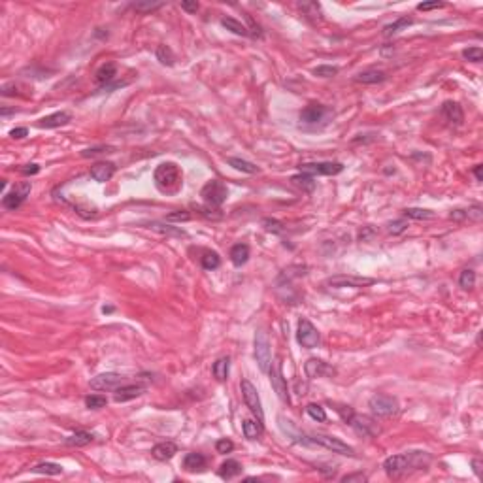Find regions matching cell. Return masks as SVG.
Here are the masks:
<instances>
[{
	"label": "cell",
	"instance_id": "cell-1",
	"mask_svg": "<svg viewBox=\"0 0 483 483\" xmlns=\"http://www.w3.org/2000/svg\"><path fill=\"white\" fill-rule=\"evenodd\" d=\"M431 462V455L425 451H410L402 455H391L383 460V470L389 477H398L410 470H423Z\"/></svg>",
	"mask_w": 483,
	"mask_h": 483
},
{
	"label": "cell",
	"instance_id": "cell-2",
	"mask_svg": "<svg viewBox=\"0 0 483 483\" xmlns=\"http://www.w3.org/2000/svg\"><path fill=\"white\" fill-rule=\"evenodd\" d=\"M153 180L159 191L172 195L181 187V170L176 163H161L155 168Z\"/></svg>",
	"mask_w": 483,
	"mask_h": 483
},
{
	"label": "cell",
	"instance_id": "cell-3",
	"mask_svg": "<svg viewBox=\"0 0 483 483\" xmlns=\"http://www.w3.org/2000/svg\"><path fill=\"white\" fill-rule=\"evenodd\" d=\"M200 197L204 198V202L208 204L210 208H219V206H221L228 197L227 185L221 183V181H217V180H211L202 187Z\"/></svg>",
	"mask_w": 483,
	"mask_h": 483
},
{
	"label": "cell",
	"instance_id": "cell-4",
	"mask_svg": "<svg viewBox=\"0 0 483 483\" xmlns=\"http://www.w3.org/2000/svg\"><path fill=\"white\" fill-rule=\"evenodd\" d=\"M255 361L261 372L266 374L272 366V353H270V340L264 331H257L255 334Z\"/></svg>",
	"mask_w": 483,
	"mask_h": 483
},
{
	"label": "cell",
	"instance_id": "cell-5",
	"mask_svg": "<svg viewBox=\"0 0 483 483\" xmlns=\"http://www.w3.org/2000/svg\"><path fill=\"white\" fill-rule=\"evenodd\" d=\"M240 387H242V396H244L245 406L249 408L251 413L257 417V421L262 425V423H264V412H262L261 396H259V393H257L255 385L251 383L249 379H242Z\"/></svg>",
	"mask_w": 483,
	"mask_h": 483
},
{
	"label": "cell",
	"instance_id": "cell-6",
	"mask_svg": "<svg viewBox=\"0 0 483 483\" xmlns=\"http://www.w3.org/2000/svg\"><path fill=\"white\" fill-rule=\"evenodd\" d=\"M368 408L376 417H391L398 412V402L391 395H374L368 400Z\"/></svg>",
	"mask_w": 483,
	"mask_h": 483
},
{
	"label": "cell",
	"instance_id": "cell-7",
	"mask_svg": "<svg viewBox=\"0 0 483 483\" xmlns=\"http://www.w3.org/2000/svg\"><path fill=\"white\" fill-rule=\"evenodd\" d=\"M376 283L374 278H364V276H347V274H338V276H331L325 281V285L334 287V289H343V287H353V289H361V287H368Z\"/></svg>",
	"mask_w": 483,
	"mask_h": 483
},
{
	"label": "cell",
	"instance_id": "cell-8",
	"mask_svg": "<svg viewBox=\"0 0 483 483\" xmlns=\"http://www.w3.org/2000/svg\"><path fill=\"white\" fill-rule=\"evenodd\" d=\"M297 340L302 347H306V350H314V347H317L319 342H321L319 331L312 325V321L300 319L298 321V326H297Z\"/></svg>",
	"mask_w": 483,
	"mask_h": 483
},
{
	"label": "cell",
	"instance_id": "cell-9",
	"mask_svg": "<svg viewBox=\"0 0 483 483\" xmlns=\"http://www.w3.org/2000/svg\"><path fill=\"white\" fill-rule=\"evenodd\" d=\"M312 440H314L315 446H321V448L329 449L332 453L347 455V457H353V455H355V449L351 448V446H347L345 442H342V440H338V438H334V436H329V434H314Z\"/></svg>",
	"mask_w": 483,
	"mask_h": 483
},
{
	"label": "cell",
	"instance_id": "cell-10",
	"mask_svg": "<svg viewBox=\"0 0 483 483\" xmlns=\"http://www.w3.org/2000/svg\"><path fill=\"white\" fill-rule=\"evenodd\" d=\"M30 189H32V185H30V181H21L19 185H15L10 192H6L4 195V198H2V206L6 208V210H17L19 206L27 200V197L30 195Z\"/></svg>",
	"mask_w": 483,
	"mask_h": 483
},
{
	"label": "cell",
	"instance_id": "cell-11",
	"mask_svg": "<svg viewBox=\"0 0 483 483\" xmlns=\"http://www.w3.org/2000/svg\"><path fill=\"white\" fill-rule=\"evenodd\" d=\"M121 385H125V376L117 372H102L91 379V389L96 391H115Z\"/></svg>",
	"mask_w": 483,
	"mask_h": 483
},
{
	"label": "cell",
	"instance_id": "cell-12",
	"mask_svg": "<svg viewBox=\"0 0 483 483\" xmlns=\"http://www.w3.org/2000/svg\"><path fill=\"white\" fill-rule=\"evenodd\" d=\"M342 170H343L342 163H332V161L300 164V172L308 176H336V174H340Z\"/></svg>",
	"mask_w": 483,
	"mask_h": 483
},
{
	"label": "cell",
	"instance_id": "cell-13",
	"mask_svg": "<svg viewBox=\"0 0 483 483\" xmlns=\"http://www.w3.org/2000/svg\"><path fill=\"white\" fill-rule=\"evenodd\" d=\"M268 374H270V381H272L274 391L278 393V396H280L281 400L289 404V393H287V383H285V379H283V372H281L280 361L274 362V366H270Z\"/></svg>",
	"mask_w": 483,
	"mask_h": 483
},
{
	"label": "cell",
	"instance_id": "cell-14",
	"mask_svg": "<svg viewBox=\"0 0 483 483\" xmlns=\"http://www.w3.org/2000/svg\"><path fill=\"white\" fill-rule=\"evenodd\" d=\"M350 425L355 429L357 434H362V436L366 438H372L376 436V434H379V427L374 423V419H370V417H366V415H353L350 421Z\"/></svg>",
	"mask_w": 483,
	"mask_h": 483
},
{
	"label": "cell",
	"instance_id": "cell-15",
	"mask_svg": "<svg viewBox=\"0 0 483 483\" xmlns=\"http://www.w3.org/2000/svg\"><path fill=\"white\" fill-rule=\"evenodd\" d=\"M278 421H280V429L283 432H285L287 436L291 438L293 442H297V443H302V446H308V448H312V446H315L314 443V440H312V436H308V434H304V432H300L297 429V427L293 425L291 421L289 419H285V417H278Z\"/></svg>",
	"mask_w": 483,
	"mask_h": 483
},
{
	"label": "cell",
	"instance_id": "cell-16",
	"mask_svg": "<svg viewBox=\"0 0 483 483\" xmlns=\"http://www.w3.org/2000/svg\"><path fill=\"white\" fill-rule=\"evenodd\" d=\"M304 372L308 378H323V376H332L334 374V368L329 366L326 362L319 361V359H310L306 364H304Z\"/></svg>",
	"mask_w": 483,
	"mask_h": 483
},
{
	"label": "cell",
	"instance_id": "cell-17",
	"mask_svg": "<svg viewBox=\"0 0 483 483\" xmlns=\"http://www.w3.org/2000/svg\"><path fill=\"white\" fill-rule=\"evenodd\" d=\"M442 117L446 119V121H449L451 125H462V121H465V113H462V108H460L457 102H453V100H448V102H443L442 104Z\"/></svg>",
	"mask_w": 483,
	"mask_h": 483
},
{
	"label": "cell",
	"instance_id": "cell-18",
	"mask_svg": "<svg viewBox=\"0 0 483 483\" xmlns=\"http://www.w3.org/2000/svg\"><path fill=\"white\" fill-rule=\"evenodd\" d=\"M72 121V115L68 111H55L51 115L42 117L38 121V127L40 128H57V127H64Z\"/></svg>",
	"mask_w": 483,
	"mask_h": 483
},
{
	"label": "cell",
	"instance_id": "cell-19",
	"mask_svg": "<svg viewBox=\"0 0 483 483\" xmlns=\"http://www.w3.org/2000/svg\"><path fill=\"white\" fill-rule=\"evenodd\" d=\"M326 113H329V110H326L325 106L310 104V106H306L302 111H300V121L308 123V125H314V123L323 121V117H325Z\"/></svg>",
	"mask_w": 483,
	"mask_h": 483
},
{
	"label": "cell",
	"instance_id": "cell-20",
	"mask_svg": "<svg viewBox=\"0 0 483 483\" xmlns=\"http://www.w3.org/2000/svg\"><path fill=\"white\" fill-rule=\"evenodd\" d=\"M146 387L144 385H121L115 389V395H113V400L115 402H127L132 400V398H138V396L144 395Z\"/></svg>",
	"mask_w": 483,
	"mask_h": 483
},
{
	"label": "cell",
	"instance_id": "cell-21",
	"mask_svg": "<svg viewBox=\"0 0 483 483\" xmlns=\"http://www.w3.org/2000/svg\"><path fill=\"white\" fill-rule=\"evenodd\" d=\"M387 80V74L378 68H368V70L359 72L355 76L357 83H364V85H376V83H383Z\"/></svg>",
	"mask_w": 483,
	"mask_h": 483
},
{
	"label": "cell",
	"instance_id": "cell-22",
	"mask_svg": "<svg viewBox=\"0 0 483 483\" xmlns=\"http://www.w3.org/2000/svg\"><path fill=\"white\" fill-rule=\"evenodd\" d=\"M115 174V166L113 163H96L91 168V178L99 183H106L111 180V176Z\"/></svg>",
	"mask_w": 483,
	"mask_h": 483
},
{
	"label": "cell",
	"instance_id": "cell-23",
	"mask_svg": "<svg viewBox=\"0 0 483 483\" xmlns=\"http://www.w3.org/2000/svg\"><path fill=\"white\" fill-rule=\"evenodd\" d=\"M178 453V446L174 442H161L151 448V455L157 460H170Z\"/></svg>",
	"mask_w": 483,
	"mask_h": 483
},
{
	"label": "cell",
	"instance_id": "cell-24",
	"mask_svg": "<svg viewBox=\"0 0 483 483\" xmlns=\"http://www.w3.org/2000/svg\"><path fill=\"white\" fill-rule=\"evenodd\" d=\"M206 457L202 453H187L183 457V468L187 472H197V470H204L206 468Z\"/></svg>",
	"mask_w": 483,
	"mask_h": 483
},
{
	"label": "cell",
	"instance_id": "cell-25",
	"mask_svg": "<svg viewBox=\"0 0 483 483\" xmlns=\"http://www.w3.org/2000/svg\"><path fill=\"white\" fill-rule=\"evenodd\" d=\"M117 76V64L115 63H106L102 64L99 70H96V74H94V80L99 83H102L106 87V83H110L113 78Z\"/></svg>",
	"mask_w": 483,
	"mask_h": 483
},
{
	"label": "cell",
	"instance_id": "cell-26",
	"mask_svg": "<svg viewBox=\"0 0 483 483\" xmlns=\"http://www.w3.org/2000/svg\"><path fill=\"white\" fill-rule=\"evenodd\" d=\"M240 474H242V465H240L238 460L228 459L219 466V477H223V479H233V477L240 476Z\"/></svg>",
	"mask_w": 483,
	"mask_h": 483
},
{
	"label": "cell",
	"instance_id": "cell-27",
	"mask_svg": "<svg viewBox=\"0 0 483 483\" xmlns=\"http://www.w3.org/2000/svg\"><path fill=\"white\" fill-rule=\"evenodd\" d=\"M249 259V245L247 244H236L230 249V261L234 266H242Z\"/></svg>",
	"mask_w": 483,
	"mask_h": 483
},
{
	"label": "cell",
	"instance_id": "cell-28",
	"mask_svg": "<svg viewBox=\"0 0 483 483\" xmlns=\"http://www.w3.org/2000/svg\"><path fill=\"white\" fill-rule=\"evenodd\" d=\"M228 370H230V359H228V357L217 359V361L214 362V366H211L214 378H216L217 381H225V379L228 378Z\"/></svg>",
	"mask_w": 483,
	"mask_h": 483
},
{
	"label": "cell",
	"instance_id": "cell-29",
	"mask_svg": "<svg viewBox=\"0 0 483 483\" xmlns=\"http://www.w3.org/2000/svg\"><path fill=\"white\" fill-rule=\"evenodd\" d=\"M93 440H94V436L91 434V432L78 431V432H74L72 436L66 438V440H64V443H66V446H72V448H83V446L91 443Z\"/></svg>",
	"mask_w": 483,
	"mask_h": 483
},
{
	"label": "cell",
	"instance_id": "cell-30",
	"mask_svg": "<svg viewBox=\"0 0 483 483\" xmlns=\"http://www.w3.org/2000/svg\"><path fill=\"white\" fill-rule=\"evenodd\" d=\"M227 163L230 164L233 168L238 170V172H244V174H257V172H259V166H255V164L249 163V161H244V159L228 157Z\"/></svg>",
	"mask_w": 483,
	"mask_h": 483
},
{
	"label": "cell",
	"instance_id": "cell-31",
	"mask_svg": "<svg viewBox=\"0 0 483 483\" xmlns=\"http://www.w3.org/2000/svg\"><path fill=\"white\" fill-rule=\"evenodd\" d=\"M149 228L155 230V233L166 234V236H180V238H185L187 233L181 230L178 227H170V225H163V223H149Z\"/></svg>",
	"mask_w": 483,
	"mask_h": 483
},
{
	"label": "cell",
	"instance_id": "cell-32",
	"mask_svg": "<svg viewBox=\"0 0 483 483\" xmlns=\"http://www.w3.org/2000/svg\"><path fill=\"white\" fill-rule=\"evenodd\" d=\"M34 474H46V476H59L63 474V466L57 465V462H40L36 465L34 468H30Z\"/></svg>",
	"mask_w": 483,
	"mask_h": 483
},
{
	"label": "cell",
	"instance_id": "cell-33",
	"mask_svg": "<svg viewBox=\"0 0 483 483\" xmlns=\"http://www.w3.org/2000/svg\"><path fill=\"white\" fill-rule=\"evenodd\" d=\"M291 181L295 183L297 187H300L302 191H306V192H312L315 189V180H314V176H308V174H297V176H293L291 178Z\"/></svg>",
	"mask_w": 483,
	"mask_h": 483
},
{
	"label": "cell",
	"instance_id": "cell-34",
	"mask_svg": "<svg viewBox=\"0 0 483 483\" xmlns=\"http://www.w3.org/2000/svg\"><path fill=\"white\" fill-rule=\"evenodd\" d=\"M404 216L410 219H417V221H429V219H434L436 214L431 210H423V208H406Z\"/></svg>",
	"mask_w": 483,
	"mask_h": 483
},
{
	"label": "cell",
	"instance_id": "cell-35",
	"mask_svg": "<svg viewBox=\"0 0 483 483\" xmlns=\"http://www.w3.org/2000/svg\"><path fill=\"white\" fill-rule=\"evenodd\" d=\"M221 25H223V27H225L227 30L234 32V34H238V36H249V30L245 29L244 25L240 23V21H236L234 17H223V19H221Z\"/></svg>",
	"mask_w": 483,
	"mask_h": 483
},
{
	"label": "cell",
	"instance_id": "cell-36",
	"mask_svg": "<svg viewBox=\"0 0 483 483\" xmlns=\"http://www.w3.org/2000/svg\"><path fill=\"white\" fill-rule=\"evenodd\" d=\"M200 264H202L204 270H216L221 264V259L216 251H206L202 257H200Z\"/></svg>",
	"mask_w": 483,
	"mask_h": 483
},
{
	"label": "cell",
	"instance_id": "cell-37",
	"mask_svg": "<svg viewBox=\"0 0 483 483\" xmlns=\"http://www.w3.org/2000/svg\"><path fill=\"white\" fill-rule=\"evenodd\" d=\"M242 429H244V436L247 438V440H257V438L261 436V432H262V425H261V423L251 421V419H245Z\"/></svg>",
	"mask_w": 483,
	"mask_h": 483
},
{
	"label": "cell",
	"instance_id": "cell-38",
	"mask_svg": "<svg viewBox=\"0 0 483 483\" xmlns=\"http://www.w3.org/2000/svg\"><path fill=\"white\" fill-rule=\"evenodd\" d=\"M155 55H157V59L161 61V64H164V66H172V64L176 63L174 51H172L168 46H164V44H161V46L157 47Z\"/></svg>",
	"mask_w": 483,
	"mask_h": 483
},
{
	"label": "cell",
	"instance_id": "cell-39",
	"mask_svg": "<svg viewBox=\"0 0 483 483\" xmlns=\"http://www.w3.org/2000/svg\"><path fill=\"white\" fill-rule=\"evenodd\" d=\"M164 2H153V0H142V2H134L132 10H136L138 13H151L157 12L159 8H163Z\"/></svg>",
	"mask_w": 483,
	"mask_h": 483
},
{
	"label": "cell",
	"instance_id": "cell-40",
	"mask_svg": "<svg viewBox=\"0 0 483 483\" xmlns=\"http://www.w3.org/2000/svg\"><path fill=\"white\" fill-rule=\"evenodd\" d=\"M413 23V19L412 17H400V19H396L395 23H391V25H387L383 29V34L385 36H393V34H396V32H400L402 29H406V27H410V25Z\"/></svg>",
	"mask_w": 483,
	"mask_h": 483
},
{
	"label": "cell",
	"instance_id": "cell-41",
	"mask_svg": "<svg viewBox=\"0 0 483 483\" xmlns=\"http://www.w3.org/2000/svg\"><path fill=\"white\" fill-rule=\"evenodd\" d=\"M459 285L462 287L465 291L474 289V285H476V272L470 270V268L462 270V272H460V278H459Z\"/></svg>",
	"mask_w": 483,
	"mask_h": 483
},
{
	"label": "cell",
	"instance_id": "cell-42",
	"mask_svg": "<svg viewBox=\"0 0 483 483\" xmlns=\"http://www.w3.org/2000/svg\"><path fill=\"white\" fill-rule=\"evenodd\" d=\"M306 412H308V415L314 421H319V423H323V421L326 419L325 408L319 406V404H308V406H306Z\"/></svg>",
	"mask_w": 483,
	"mask_h": 483
},
{
	"label": "cell",
	"instance_id": "cell-43",
	"mask_svg": "<svg viewBox=\"0 0 483 483\" xmlns=\"http://www.w3.org/2000/svg\"><path fill=\"white\" fill-rule=\"evenodd\" d=\"M106 404H108V398H106L104 395H89L87 398H85V406H87L89 410H100V408H104Z\"/></svg>",
	"mask_w": 483,
	"mask_h": 483
},
{
	"label": "cell",
	"instance_id": "cell-44",
	"mask_svg": "<svg viewBox=\"0 0 483 483\" xmlns=\"http://www.w3.org/2000/svg\"><path fill=\"white\" fill-rule=\"evenodd\" d=\"M462 57L470 63H479L483 59V49L481 47H466V49H462Z\"/></svg>",
	"mask_w": 483,
	"mask_h": 483
},
{
	"label": "cell",
	"instance_id": "cell-45",
	"mask_svg": "<svg viewBox=\"0 0 483 483\" xmlns=\"http://www.w3.org/2000/svg\"><path fill=\"white\" fill-rule=\"evenodd\" d=\"M298 8H300L304 15H308V17H314V15L319 17L321 15V6L317 2H302V4H298Z\"/></svg>",
	"mask_w": 483,
	"mask_h": 483
},
{
	"label": "cell",
	"instance_id": "cell-46",
	"mask_svg": "<svg viewBox=\"0 0 483 483\" xmlns=\"http://www.w3.org/2000/svg\"><path fill=\"white\" fill-rule=\"evenodd\" d=\"M408 228V221L406 219H396V221H391L389 225H387V230H389V234H393V236H396V234H402L404 230Z\"/></svg>",
	"mask_w": 483,
	"mask_h": 483
},
{
	"label": "cell",
	"instance_id": "cell-47",
	"mask_svg": "<svg viewBox=\"0 0 483 483\" xmlns=\"http://www.w3.org/2000/svg\"><path fill=\"white\" fill-rule=\"evenodd\" d=\"M314 74L317 78H332L338 74V68L336 66H329V64H321V66H317L314 70Z\"/></svg>",
	"mask_w": 483,
	"mask_h": 483
},
{
	"label": "cell",
	"instance_id": "cell-48",
	"mask_svg": "<svg viewBox=\"0 0 483 483\" xmlns=\"http://www.w3.org/2000/svg\"><path fill=\"white\" fill-rule=\"evenodd\" d=\"M100 153H113V147H110V146L89 147V149H83L82 151V157H96Z\"/></svg>",
	"mask_w": 483,
	"mask_h": 483
},
{
	"label": "cell",
	"instance_id": "cell-49",
	"mask_svg": "<svg viewBox=\"0 0 483 483\" xmlns=\"http://www.w3.org/2000/svg\"><path fill=\"white\" fill-rule=\"evenodd\" d=\"M262 225H264V228H266L268 233H274V234H281L283 230H285L283 223L276 221V219H264V221H262Z\"/></svg>",
	"mask_w": 483,
	"mask_h": 483
},
{
	"label": "cell",
	"instance_id": "cell-50",
	"mask_svg": "<svg viewBox=\"0 0 483 483\" xmlns=\"http://www.w3.org/2000/svg\"><path fill=\"white\" fill-rule=\"evenodd\" d=\"M216 449L217 453H230L234 449V443L230 440H227V438H223V440H217L216 442Z\"/></svg>",
	"mask_w": 483,
	"mask_h": 483
},
{
	"label": "cell",
	"instance_id": "cell-51",
	"mask_svg": "<svg viewBox=\"0 0 483 483\" xmlns=\"http://www.w3.org/2000/svg\"><path fill=\"white\" fill-rule=\"evenodd\" d=\"M481 217H483L481 206H472V208L466 210V219H468V221H479Z\"/></svg>",
	"mask_w": 483,
	"mask_h": 483
},
{
	"label": "cell",
	"instance_id": "cell-52",
	"mask_svg": "<svg viewBox=\"0 0 483 483\" xmlns=\"http://www.w3.org/2000/svg\"><path fill=\"white\" fill-rule=\"evenodd\" d=\"M166 219H168V221H189V219H191V214L185 211V210H178V211L168 214Z\"/></svg>",
	"mask_w": 483,
	"mask_h": 483
},
{
	"label": "cell",
	"instance_id": "cell-53",
	"mask_svg": "<svg viewBox=\"0 0 483 483\" xmlns=\"http://www.w3.org/2000/svg\"><path fill=\"white\" fill-rule=\"evenodd\" d=\"M443 6H446L443 2L434 0V2H421V4H417V10H419V12H429V10H438V8H443Z\"/></svg>",
	"mask_w": 483,
	"mask_h": 483
},
{
	"label": "cell",
	"instance_id": "cell-54",
	"mask_svg": "<svg viewBox=\"0 0 483 483\" xmlns=\"http://www.w3.org/2000/svg\"><path fill=\"white\" fill-rule=\"evenodd\" d=\"M336 410H338V413L342 415V419L345 421L347 425H350V421H351V417L355 415V412H353L350 406H340V408H336Z\"/></svg>",
	"mask_w": 483,
	"mask_h": 483
},
{
	"label": "cell",
	"instance_id": "cell-55",
	"mask_svg": "<svg viewBox=\"0 0 483 483\" xmlns=\"http://www.w3.org/2000/svg\"><path fill=\"white\" fill-rule=\"evenodd\" d=\"M245 21H247V25H249V29H251V30H249V34H251V36H255V38H261V36H262L261 27H259V25H257L255 21L251 19V15H245Z\"/></svg>",
	"mask_w": 483,
	"mask_h": 483
},
{
	"label": "cell",
	"instance_id": "cell-56",
	"mask_svg": "<svg viewBox=\"0 0 483 483\" xmlns=\"http://www.w3.org/2000/svg\"><path fill=\"white\" fill-rule=\"evenodd\" d=\"M181 10H185L187 13H197L198 12V2L197 0H192V2L185 0V2H181Z\"/></svg>",
	"mask_w": 483,
	"mask_h": 483
},
{
	"label": "cell",
	"instance_id": "cell-57",
	"mask_svg": "<svg viewBox=\"0 0 483 483\" xmlns=\"http://www.w3.org/2000/svg\"><path fill=\"white\" fill-rule=\"evenodd\" d=\"M343 483H351V481H366V476L359 472V474H351V476H343L342 477Z\"/></svg>",
	"mask_w": 483,
	"mask_h": 483
},
{
	"label": "cell",
	"instance_id": "cell-58",
	"mask_svg": "<svg viewBox=\"0 0 483 483\" xmlns=\"http://www.w3.org/2000/svg\"><path fill=\"white\" fill-rule=\"evenodd\" d=\"M29 134V130L25 127H19V128H13V130H10V136L12 138H17V140H21V138H25Z\"/></svg>",
	"mask_w": 483,
	"mask_h": 483
},
{
	"label": "cell",
	"instance_id": "cell-59",
	"mask_svg": "<svg viewBox=\"0 0 483 483\" xmlns=\"http://www.w3.org/2000/svg\"><path fill=\"white\" fill-rule=\"evenodd\" d=\"M449 217H451L453 221H465V219H466V210H453L451 214H449Z\"/></svg>",
	"mask_w": 483,
	"mask_h": 483
},
{
	"label": "cell",
	"instance_id": "cell-60",
	"mask_svg": "<svg viewBox=\"0 0 483 483\" xmlns=\"http://www.w3.org/2000/svg\"><path fill=\"white\" fill-rule=\"evenodd\" d=\"M21 172H23L25 176L38 174V172H40V166H38V164H27V166H25V168L21 170Z\"/></svg>",
	"mask_w": 483,
	"mask_h": 483
},
{
	"label": "cell",
	"instance_id": "cell-61",
	"mask_svg": "<svg viewBox=\"0 0 483 483\" xmlns=\"http://www.w3.org/2000/svg\"><path fill=\"white\" fill-rule=\"evenodd\" d=\"M472 468H474V474H476L477 477H481V460L479 459L472 460Z\"/></svg>",
	"mask_w": 483,
	"mask_h": 483
},
{
	"label": "cell",
	"instance_id": "cell-62",
	"mask_svg": "<svg viewBox=\"0 0 483 483\" xmlns=\"http://www.w3.org/2000/svg\"><path fill=\"white\" fill-rule=\"evenodd\" d=\"M474 176H476L477 181H483V164H477L474 168Z\"/></svg>",
	"mask_w": 483,
	"mask_h": 483
},
{
	"label": "cell",
	"instance_id": "cell-63",
	"mask_svg": "<svg viewBox=\"0 0 483 483\" xmlns=\"http://www.w3.org/2000/svg\"><path fill=\"white\" fill-rule=\"evenodd\" d=\"M102 312H104V314H111V312H113V308H111V306H104V308H102Z\"/></svg>",
	"mask_w": 483,
	"mask_h": 483
}]
</instances>
